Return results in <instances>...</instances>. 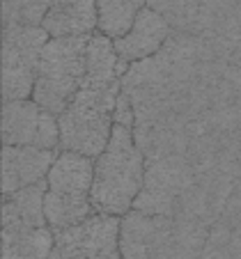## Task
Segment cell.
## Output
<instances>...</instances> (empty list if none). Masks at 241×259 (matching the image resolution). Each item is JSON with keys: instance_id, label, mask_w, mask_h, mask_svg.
I'll list each match as a JSON object with an SVG mask.
<instances>
[{"instance_id": "cell-18", "label": "cell", "mask_w": 241, "mask_h": 259, "mask_svg": "<svg viewBox=\"0 0 241 259\" xmlns=\"http://www.w3.org/2000/svg\"><path fill=\"white\" fill-rule=\"evenodd\" d=\"M202 259H241V241L225 225L216 223L209 232Z\"/></svg>"}, {"instance_id": "cell-19", "label": "cell", "mask_w": 241, "mask_h": 259, "mask_svg": "<svg viewBox=\"0 0 241 259\" xmlns=\"http://www.w3.org/2000/svg\"><path fill=\"white\" fill-rule=\"evenodd\" d=\"M218 223L225 225L227 230L241 241V179L236 181V186H234V191H232V195H230V200H227Z\"/></svg>"}, {"instance_id": "cell-6", "label": "cell", "mask_w": 241, "mask_h": 259, "mask_svg": "<svg viewBox=\"0 0 241 259\" xmlns=\"http://www.w3.org/2000/svg\"><path fill=\"white\" fill-rule=\"evenodd\" d=\"M51 34L42 25H10L3 32V99L25 101L34 92L37 67Z\"/></svg>"}, {"instance_id": "cell-2", "label": "cell", "mask_w": 241, "mask_h": 259, "mask_svg": "<svg viewBox=\"0 0 241 259\" xmlns=\"http://www.w3.org/2000/svg\"><path fill=\"white\" fill-rule=\"evenodd\" d=\"M147 158L138 147L133 131L115 124L110 142L94 158L92 209L103 215H127L133 211L145 184Z\"/></svg>"}, {"instance_id": "cell-7", "label": "cell", "mask_w": 241, "mask_h": 259, "mask_svg": "<svg viewBox=\"0 0 241 259\" xmlns=\"http://www.w3.org/2000/svg\"><path fill=\"white\" fill-rule=\"evenodd\" d=\"M119 225L122 218L92 213L81 225L55 232V245L49 259H122Z\"/></svg>"}, {"instance_id": "cell-17", "label": "cell", "mask_w": 241, "mask_h": 259, "mask_svg": "<svg viewBox=\"0 0 241 259\" xmlns=\"http://www.w3.org/2000/svg\"><path fill=\"white\" fill-rule=\"evenodd\" d=\"M51 0H3V23L10 25H42Z\"/></svg>"}, {"instance_id": "cell-4", "label": "cell", "mask_w": 241, "mask_h": 259, "mask_svg": "<svg viewBox=\"0 0 241 259\" xmlns=\"http://www.w3.org/2000/svg\"><path fill=\"white\" fill-rule=\"evenodd\" d=\"M94 158L74 152H58L53 167L46 177L44 213L55 232L76 227L94 213L92 209Z\"/></svg>"}, {"instance_id": "cell-12", "label": "cell", "mask_w": 241, "mask_h": 259, "mask_svg": "<svg viewBox=\"0 0 241 259\" xmlns=\"http://www.w3.org/2000/svg\"><path fill=\"white\" fill-rule=\"evenodd\" d=\"M129 64L119 60L115 51V41L103 32L90 34L88 41V60H85V80L92 85H113L122 83Z\"/></svg>"}, {"instance_id": "cell-3", "label": "cell", "mask_w": 241, "mask_h": 259, "mask_svg": "<svg viewBox=\"0 0 241 259\" xmlns=\"http://www.w3.org/2000/svg\"><path fill=\"white\" fill-rule=\"evenodd\" d=\"M119 92H122V83L81 85L78 94L58 117L60 152H74L97 158L113 136L115 106Z\"/></svg>"}, {"instance_id": "cell-16", "label": "cell", "mask_w": 241, "mask_h": 259, "mask_svg": "<svg viewBox=\"0 0 241 259\" xmlns=\"http://www.w3.org/2000/svg\"><path fill=\"white\" fill-rule=\"evenodd\" d=\"M147 5L158 12L172 25V30L195 34L202 0H149Z\"/></svg>"}, {"instance_id": "cell-13", "label": "cell", "mask_w": 241, "mask_h": 259, "mask_svg": "<svg viewBox=\"0 0 241 259\" xmlns=\"http://www.w3.org/2000/svg\"><path fill=\"white\" fill-rule=\"evenodd\" d=\"M44 197L46 181L3 195V227H49Z\"/></svg>"}, {"instance_id": "cell-1", "label": "cell", "mask_w": 241, "mask_h": 259, "mask_svg": "<svg viewBox=\"0 0 241 259\" xmlns=\"http://www.w3.org/2000/svg\"><path fill=\"white\" fill-rule=\"evenodd\" d=\"M212 227L200 220L129 211L119 225L122 259H202Z\"/></svg>"}, {"instance_id": "cell-9", "label": "cell", "mask_w": 241, "mask_h": 259, "mask_svg": "<svg viewBox=\"0 0 241 259\" xmlns=\"http://www.w3.org/2000/svg\"><path fill=\"white\" fill-rule=\"evenodd\" d=\"M172 32H175L172 25L147 5L136 16L131 30L124 37L115 39V51H117L119 60L124 64L143 62V60L156 55L166 46Z\"/></svg>"}, {"instance_id": "cell-8", "label": "cell", "mask_w": 241, "mask_h": 259, "mask_svg": "<svg viewBox=\"0 0 241 259\" xmlns=\"http://www.w3.org/2000/svg\"><path fill=\"white\" fill-rule=\"evenodd\" d=\"M3 147H37L55 152L60 147L58 117L34 103L5 101L3 103Z\"/></svg>"}, {"instance_id": "cell-10", "label": "cell", "mask_w": 241, "mask_h": 259, "mask_svg": "<svg viewBox=\"0 0 241 259\" xmlns=\"http://www.w3.org/2000/svg\"><path fill=\"white\" fill-rule=\"evenodd\" d=\"M58 154L37 147H3V195L46 181Z\"/></svg>"}, {"instance_id": "cell-15", "label": "cell", "mask_w": 241, "mask_h": 259, "mask_svg": "<svg viewBox=\"0 0 241 259\" xmlns=\"http://www.w3.org/2000/svg\"><path fill=\"white\" fill-rule=\"evenodd\" d=\"M149 0H97L99 32L110 39H119L131 30L133 21L147 7Z\"/></svg>"}, {"instance_id": "cell-14", "label": "cell", "mask_w": 241, "mask_h": 259, "mask_svg": "<svg viewBox=\"0 0 241 259\" xmlns=\"http://www.w3.org/2000/svg\"><path fill=\"white\" fill-rule=\"evenodd\" d=\"M53 245L51 227H3V259H49Z\"/></svg>"}, {"instance_id": "cell-5", "label": "cell", "mask_w": 241, "mask_h": 259, "mask_svg": "<svg viewBox=\"0 0 241 259\" xmlns=\"http://www.w3.org/2000/svg\"><path fill=\"white\" fill-rule=\"evenodd\" d=\"M88 41L90 37H51L42 51L32 101L55 117L64 113L85 80Z\"/></svg>"}, {"instance_id": "cell-11", "label": "cell", "mask_w": 241, "mask_h": 259, "mask_svg": "<svg viewBox=\"0 0 241 259\" xmlns=\"http://www.w3.org/2000/svg\"><path fill=\"white\" fill-rule=\"evenodd\" d=\"M42 28L51 37H90L99 28L97 0H51Z\"/></svg>"}]
</instances>
